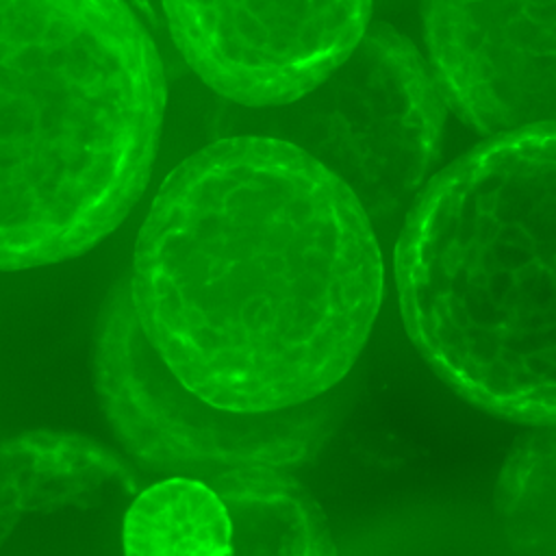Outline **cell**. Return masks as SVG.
Masks as SVG:
<instances>
[{
    "label": "cell",
    "mask_w": 556,
    "mask_h": 556,
    "mask_svg": "<svg viewBox=\"0 0 556 556\" xmlns=\"http://www.w3.org/2000/svg\"><path fill=\"white\" fill-rule=\"evenodd\" d=\"M128 285L178 380L219 408L271 413L345 378L380 311L384 263L332 172L274 135H239L161 182Z\"/></svg>",
    "instance_id": "obj_1"
},
{
    "label": "cell",
    "mask_w": 556,
    "mask_h": 556,
    "mask_svg": "<svg viewBox=\"0 0 556 556\" xmlns=\"http://www.w3.org/2000/svg\"><path fill=\"white\" fill-rule=\"evenodd\" d=\"M130 0H0V271L76 258L150 178L159 48Z\"/></svg>",
    "instance_id": "obj_2"
},
{
    "label": "cell",
    "mask_w": 556,
    "mask_h": 556,
    "mask_svg": "<svg viewBox=\"0 0 556 556\" xmlns=\"http://www.w3.org/2000/svg\"><path fill=\"white\" fill-rule=\"evenodd\" d=\"M404 328L473 406L556 421V128L486 137L430 178L393 252Z\"/></svg>",
    "instance_id": "obj_3"
},
{
    "label": "cell",
    "mask_w": 556,
    "mask_h": 556,
    "mask_svg": "<svg viewBox=\"0 0 556 556\" xmlns=\"http://www.w3.org/2000/svg\"><path fill=\"white\" fill-rule=\"evenodd\" d=\"M102 417L139 467L156 476L208 480L239 467H300L334 426L326 395L271 413L219 408L191 391L146 339L128 276L106 293L89 352Z\"/></svg>",
    "instance_id": "obj_4"
},
{
    "label": "cell",
    "mask_w": 556,
    "mask_h": 556,
    "mask_svg": "<svg viewBox=\"0 0 556 556\" xmlns=\"http://www.w3.org/2000/svg\"><path fill=\"white\" fill-rule=\"evenodd\" d=\"M445 104L419 50L395 28L369 24L321 83L278 106L271 126L352 191L376 232H389L432 178Z\"/></svg>",
    "instance_id": "obj_5"
},
{
    "label": "cell",
    "mask_w": 556,
    "mask_h": 556,
    "mask_svg": "<svg viewBox=\"0 0 556 556\" xmlns=\"http://www.w3.org/2000/svg\"><path fill=\"white\" fill-rule=\"evenodd\" d=\"M167 33L213 91L285 106L321 83L369 26L371 0H159Z\"/></svg>",
    "instance_id": "obj_6"
},
{
    "label": "cell",
    "mask_w": 556,
    "mask_h": 556,
    "mask_svg": "<svg viewBox=\"0 0 556 556\" xmlns=\"http://www.w3.org/2000/svg\"><path fill=\"white\" fill-rule=\"evenodd\" d=\"M445 102L486 137L556 128V0H421Z\"/></svg>",
    "instance_id": "obj_7"
},
{
    "label": "cell",
    "mask_w": 556,
    "mask_h": 556,
    "mask_svg": "<svg viewBox=\"0 0 556 556\" xmlns=\"http://www.w3.org/2000/svg\"><path fill=\"white\" fill-rule=\"evenodd\" d=\"M141 489L137 471L104 443L72 430H24L0 441V547L28 515L98 508Z\"/></svg>",
    "instance_id": "obj_8"
},
{
    "label": "cell",
    "mask_w": 556,
    "mask_h": 556,
    "mask_svg": "<svg viewBox=\"0 0 556 556\" xmlns=\"http://www.w3.org/2000/svg\"><path fill=\"white\" fill-rule=\"evenodd\" d=\"M232 519L226 556H337L330 523L308 489L276 467H239L208 478Z\"/></svg>",
    "instance_id": "obj_9"
},
{
    "label": "cell",
    "mask_w": 556,
    "mask_h": 556,
    "mask_svg": "<svg viewBox=\"0 0 556 556\" xmlns=\"http://www.w3.org/2000/svg\"><path fill=\"white\" fill-rule=\"evenodd\" d=\"M122 541L124 556H226L232 519L211 482L167 476L132 497Z\"/></svg>",
    "instance_id": "obj_10"
},
{
    "label": "cell",
    "mask_w": 556,
    "mask_h": 556,
    "mask_svg": "<svg viewBox=\"0 0 556 556\" xmlns=\"http://www.w3.org/2000/svg\"><path fill=\"white\" fill-rule=\"evenodd\" d=\"M497 523L517 549L556 539V421L536 424L510 447L493 493Z\"/></svg>",
    "instance_id": "obj_11"
},
{
    "label": "cell",
    "mask_w": 556,
    "mask_h": 556,
    "mask_svg": "<svg viewBox=\"0 0 556 556\" xmlns=\"http://www.w3.org/2000/svg\"><path fill=\"white\" fill-rule=\"evenodd\" d=\"M132 4H135V7L141 11V15L148 17L152 24L159 22V13H156L159 0H132Z\"/></svg>",
    "instance_id": "obj_12"
}]
</instances>
